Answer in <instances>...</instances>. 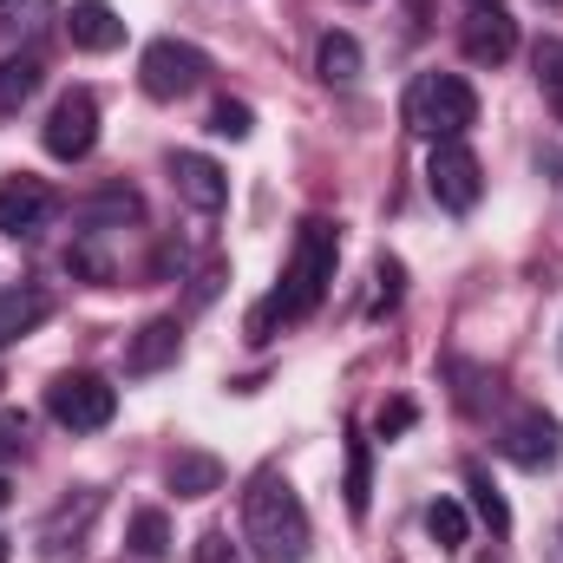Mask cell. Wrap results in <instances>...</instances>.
Listing matches in <instances>:
<instances>
[{"mask_svg": "<svg viewBox=\"0 0 563 563\" xmlns=\"http://www.w3.org/2000/svg\"><path fill=\"white\" fill-rule=\"evenodd\" d=\"M46 157H59V164H79V157H92V144H99V99L86 92V86H73L53 112H46Z\"/></svg>", "mask_w": 563, "mask_h": 563, "instance_id": "8", "label": "cell"}, {"mask_svg": "<svg viewBox=\"0 0 563 563\" xmlns=\"http://www.w3.org/2000/svg\"><path fill=\"white\" fill-rule=\"evenodd\" d=\"M400 119H407V132H420V139H465L472 125H478V92L459 79V73H420L413 86H407V99H400Z\"/></svg>", "mask_w": 563, "mask_h": 563, "instance_id": "3", "label": "cell"}, {"mask_svg": "<svg viewBox=\"0 0 563 563\" xmlns=\"http://www.w3.org/2000/svg\"><path fill=\"white\" fill-rule=\"evenodd\" d=\"M170 184H177V197H184L197 217H217V210L230 203V177H223V164L203 157V151H170Z\"/></svg>", "mask_w": 563, "mask_h": 563, "instance_id": "11", "label": "cell"}, {"mask_svg": "<svg viewBox=\"0 0 563 563\" xmlns=\"http://www.w3.org/2000/svg\"><path fill=\"white\" fill-rule=\"evenodd\" d=\"M164 485L177 498H210V492H223V459H210V452H170Z\"/></svg>", "mask_w": 563, "mask_h": 563, "instance_id": "16", "label": "cell"}, {"mask_svg": "<svg viewBox=\"0 0 563 563\" xmlns=\"http://www.w3.org/2000/svg\"><path fill=\"white\" fill-rule=\"evenodd\" d=\"M7 505H13V485H7V472H0V511H7Z\"/></svg>", "mask_w": 563, "mask_h": 563, "instance_id": "34", "label": "cell"}, {"mask_svg": "<svg viewBox=\"0 0 563 563\" xmlns=\"http://www.w3.org/2000/svg\"><path fill=\"white\" fill-rule=\"evenodd\" d=\"M498 452H505L518 472H551V465L563 459V426L531 407V413H518V420L498 432Z\"/></svg>", "mask_w": 563, "mask_h": 563, "instance_id": "9", "label": "cell"}, {"mask_svg": "<svg viewBox=\"0 0 563 563\" xmlns=\"http://www.w3.org/2000/svg\"><path fill=\"white\" fill-rule=\"evenodd\" d=\"M73 217H79L86 230H106V223H139V217H144V197H139V190H125V184H112V190H99V197L73 203Z\"/></svg>", "mask_w": 563, "mask_h": 563, "instance_id": "17", "label": "cell"}, {"mask_svg": "<svg viewBox=\"0 0 563 563\" xmlns=\"http://www.w3.org/2000/svg\"><path fill=\"white\" fill-rule=\"evenodd\" d=\"M59 197L40 184V177H7L0 184V236H40L53 223Z\"/></svg>", "mask_w": 563, "mask_h": 563, "instance_id": "12", "label": "cell"}, {"mask_svg": "<svg viewBox=\"0 0 563 563\" xmlns=\"http://www.w3.org/2000/svg\"><path fill=\"white\" fill-rule=\"evenodd\" d=\"M314 73H321L328 86L361 79V40H354V33H321V46H314Z\"/></svg>", "mask_w": 563, "mask_h": 563, "instance_id": "19", "label": "cell"}, {"mask_svg": "<svg viewBox=\"0 0 563 563\" xmlns=\"http://www.w3.org/2000/svg\"><path fill=\"white\" fill-rule=\"evenodd\" d=\"M46 86V66L33 59V53H13V59H0V119H13L33 92Z\"/></svg>", "mask_w": 563, "mask_h": 563, "instance_id": "18", "label": "cell"}, {"mask_svg": "<svg viewBox=\"0 0 563 563\" xmlns=\"http://www.w3.org/2000/svg\"><path fill=\"white\" fill-rule=\"evenodd\" d=\"M66 269H73V276H86L92 288H106V282H112V256H106L99 243H86V236H79V243L66 250Z\"/></svg>", "mask_w": 563, "mask_h": 563, "instance_id": "27", "label": "cell"}, {"mask_svg": "<svg viewBox=\"0 0 563 563\" xmlns=\"http://www.w3.org/2000/svg\"><path fill=\"white\" fill-rule=\"evenodd\" d=\"M26 452V413L20 407H0V465Z\"/></svg>", "mask_w": 563, "mask_h": 563, "instance_id": "30", "label": "cell"}, {"mask_svg": "<svg viewBox=\"0 0 563 563\" xmlns=\"http://www.w3.org/2000/svg\"><path fill=\"white\" fill-rule=\"evenodd\" d=\"M426 190H432L439 210L472 217L478 197H485V164H478V151H472L465 139H439L432 151H426Z\"/></svg>", "mask_w": 563, "mask_h": 563, "instance_id": "5", "label": "cell"}, {"mask_svg": "<svg viewBox=\"0 0 563 563\" xmlns=\"http://www.w3.org/2000/svg\"><path fill=\"white\" fill-rule=\"evenodd\" d=\"M531 73H538V92H544L551 119L563 125V40L558 33H544V40L531 46Z\"/></svg>", "mask_w": 563, "mask_h": 563, "instance_id": "21", "label": "cell"}, {"mask_svg": "<svg viewBox=\"0 0 563 563\" xmlns=\"http://www.w3.org/2000/svg\"><path fill=\"white\" fill-rule=\"evenodd\" d=\"M374 282H380V295H374V314H387V308L400 301V282H407V269H400L394 256H380V269H374Z\"/></svg>", "mask_w": 563, "mask_h": 563, "instance_id": "31", "label": "cell"}, {"mask_svg": "<svg viewBox=\"0 0 563 563\" xmlns=\"http://www.w3.org/2000/svg\"><path fill=\"white\" fill-rule=\"evenodd\" d=\"M445 374L459 380V407H465V413H485V407H498V394H505V380H498L492 367H472V361H445Z\"/></svg>", "mask_w": 563, "mask_h": 563, "instance_id": "20", "label": "cell"}, {"mask_svg": "<svg viewBox=\"0 0 563 563\" xmlns=\"http://www.w3.org/2000/svg\"><path fill=\"white\" fill-rule=\"evenodd\" d=\"M197 563H250V551H243L230 531H203V538H197Z\"/></svg>", "mask_w": 563, "mask_h": 563, "instance_id": "29", "label": "cell"}, {"mask_svg": "<svg viewBox=\"0 0 563 563\" xmlns=\"http://www.w3.org/2000/svg\"><path fill=\"white\" fill-rule=\"evenodd\" d=\"M243 544H250V558L256 563H301L308 558V544H314V531H308V505H301V492L282 478L276 465L256 472L250 492H243Z\"/></svg>", "mask_w": 563, "mask_h": 563, "instance_id": "2", "label": "cell"}, {"mask_svg": "<svg viewBox=\"0 0 563 563\" xmlns=\"http://www.w3.org/2000/svg\"><path fill=\"white\" fill-rule=\"evenodd\" d=\"M230 276V269H223V263H210V269H203V276H197V288H190V301H197V308H203V301H210V295H217V282Z\"/></svg>", "mask_w": 563, "mask_h": 563, "instance_id": "33", "label": "cell"}, {"mask_svg": "<svg viewBox=\"0 0 563 563\" xmlns=\"http://www.w3.org/2000/svg\"><path fill=\"white\" fill-rule=\"evenodd\" d=\"M184 354V328H177V314H157V321H144L139 334H132V347H125V374H164L170 361Z\"/></svg>", "mask_w": 563, "mask_h": 563, "instance_id": "13", "label": "cell"}, {"mask_svg": "<svg viewBox=\"0 0 563 563\" xmlns=\"http://www.w3.org/2000/svg\"><path fill=\"white\" fill-rule=\"evenodd\" d=\"M465 485H472V505H478V518L492 525V538H505V531H511V511H505L498 485L485 478V465H465Z\"/></svg>", "mask_w": 563, "mask_h": 563, "instance_id": "26", "label": "cell"}, {"mask_svg": "<svg viewBox=\"0 0 563 563\" xmlns=\"http://www.w3.org/2000/svg\"><path fill=\"white\" fill-rule=\"evenodd\" d=\"M125 544H132V558H144V563H164V558H170V518H164L157 505H144V511H132V531H125Z\"/></svg>", "mask_w": 563, "mask_h": 563, "instance_id": "22", "label": "cell"}, {"mask_svg": "<svg viewBox=\"0 0 563 563\" xmlns=\"http://www.w3.org/2000/svg\"><path fill=\"white\" fill-rule=\"evenodd\" d=\"M426 538H432L439 551H465V538H472L465 505H459V498H432V505H426Z\"/></svg>", "mask_w": 563, "mask_h": 563, "instance_id": "25", "label": "cell"}, {"mask_svg": "<svg viewBox=\"0 0 563 563\" xmlns=\"http://www.w3.org/2000/svg\"><path fill=\"white\" fill-rule=\"evenodd\" d=\"M203 79H210V53H203V46H190V40H151V46H144V59H139L144 99L177 106V99H190Z\"/></svg>", "mask_w": 563, "mask_h": 563, "instance_id": "4", "label": "cell"}, {"mask_svg": "<svg viewBox=\"0 0 563 563\" xmlns=\"http://www.w3.org/2000/svg\"><path fill=\"white\" fill-rule=\"evenodd\" d=\"M210 132H217V139H250V132H256V112H250V106H243V99H217V112H210Z\"/></svg>", "mask_w": 563, "mask_h": 563, "instance_id": "28", "label": "cell"}, {"mask_svg": "<svg viewBox=\"0 0 563 563\" xmlns=\"http://www.w3.org/2000/svg\"><path fill=\"white\" fill-rule=\"evenodd\" d=\"M413 420H420V413H413V400H387V407H380V420H374V432H380V439H400V432H413Z\"/></svg>", "mask_w": 563, "mask_h": 563, "instance_id": "32", "label": "cell"}, {"mask_svg": "<svg viewBox=\"0 0 563 563\" xmlns=\"http://www.w3.org/2000/svg\"><path fill=\"white\" fill-rule=\"evenodd\" d=\"M53 0H0V40H40L53 26Z\"/></svg>", "mask_w": 563, "mask_h": 563, "instance_id": "24", "label": "cell"}, {"mask_svg": "<svg viewBox=\"0 0 563 563\" xmlns=\"http://www.w3.org/2000/svg\"><path fill=\"white\" fill-rule=\"evenodd\" d=\"M99 511H106V492H99V485L59 498V505L46 511V525H40V563H73L79 558L86 538H92V518H99Z\"/></svg>", "mask_w": 563, "mask_h": 563, "instance_id": "7", "label": "cell"}, {"mask_svg": "<svg viewBox=\"0 0 563 563\" xmlns=\"http://www.w3.org/2000/svg\"><path fill=\"white\" fill-rule=\"evenodd\" d=\"M46 314H53V295H46V288H33V282L0 288V347H7V341H20V334H33Z\"/></svg>", "mask_w": 563, "mask_h": 563, "instance_id": "15", "label": "cell"}, {"mask_svg": "<svg viewBox=\"0 0 563 563\" xmlns=\"http://www.w3.org/2000/svg\"><path fill=\"white\" fill-rule=\"evenodd\" d=\"M367 498H374V452L354 426L347 432V518H367Z\"/></svg>", "mask_w": 563, "mask_h": 563, "instance_id": "23", "label": "cell"}, {"mask_svg": "<svg viewBox=\"0 0 563 563\" xmlns=\"http://www.w3.org/2000/svg\"><path fill=\"white\" fill-rule=\"evenodd\" d=\"M0 563H7V538H0Z\"/></svg>", "mask_w": 563, "mask_h": 563, "instance_id": "36", "label": "cell"}, {"mask_svg": "<svg viewBox=\"0 0 563 563\" xmlns=\"http://www.w3.org/2000/svg\"><path fill=\"white\" fill-rule=\"evenodd\" d=\"M66 33H73L79 53H119V46H125V20H119V7H106V0H73Z\"/></svg>", "mask_w": 563, "mask_h": 563, "instance_id": "14", "label": "cell"}, {"mask_svg": "<svg viewBox=\"0 0 563 563\" xmlns=\"http://www.w3.org/2000/svg\"><path fill=\"white\" fill-rule=\"evenodd\" d=\"M459 46H465L472 66H505V59L518 53V20H511L505 7H472V13L459 20Z\"/></svg>", "mask_w": 563, "mask_h": 563, "instance_id": "10", "label": "cell"}, {"mask_svg": "<svg viewBox=\"0 0 563 563\" xmlns=\"http://www.w3.org/2000/svg\"><path fill=\"white\" fill-rule=\"evenodd\" d=\"M472 7H498V0H472Z\"/></svg>", "mask_w": 563, "mask_h": 563, "instance_id": "35", "label": "cell"}, {"mask_svg": "<svg viewBox=\"0 0 563 563\" xmlns=\"http://www.w3.org/2000/svg\"><path fill=\"white\" fill-rule=\"evenodd\" d=\"M46 413L66 432H106V426L119 420V387L106 374H59L46 387Z\"/></svg>", "mask_w": 563, "mask_h": 563, "instance_id": "6", "label": "cell"}, {"mask_svg": "<svg viewBox=\"0 0 563 563\" xmlns=\"http://www.w3.org/2000/svg\"><path fill=\"white\" fill-rule=\"evenodd\" d=\"M334 263H341V236H334V223H328V217H308V223L295 230L288 263H282V288L250 314V341H269L276 328L308 321V314L328 301V288H334Z\"/></svg>", "mask_w": 563, "mask_h": 563, "instance_id": "1", "label": "cell"}]
</instances>
